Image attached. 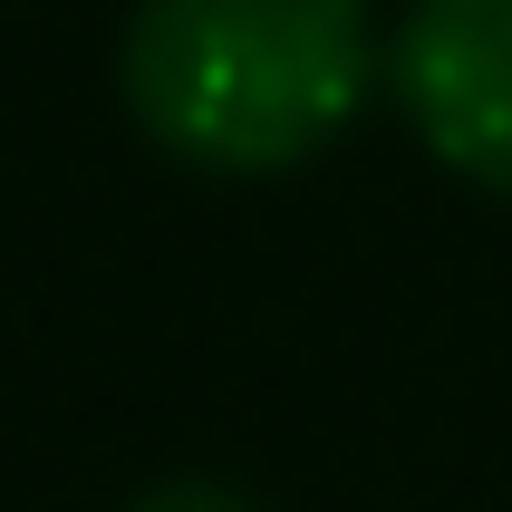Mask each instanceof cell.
<instances>
[{
  "label": "cell",
  "instance_id": "7a4b0ae2",
  "mask_svg": "<svg viewBox=\"0 0 512 512\" xmlns=\"http://www.w3.org/2000/svg\"><path fill=\"white\" fill-rule=\"evenodd\" d=\"M387 87L426 155L512 194V0H406L387 39Z\"/></svg>",
  "mask_w": 512,
  "mask_h": 512
},
{
  "label": "cell",
  "instance_id": "3957f363",
  "mask_svg": "<svg viewBox=\"0 0 512 512\" xmlns=\"http://www.w3.org/2000/svg\"><path fill=\"white\" fill-rule=\"evenodd\" d=\"M126 512H261L242 484H223V474H165V484H145Z\"/></svg>",
  "mask_w": 512,
  "mask_h": 512
},
{
  "label": "cell",
  "instance_id": "6da1fadb",
  "mask_svg": "<svg viewBox=\"0 0 512 512\" xmlns=\"http://www.w3.org/2000/svg\"><path fill=\"white\" fill-rule=\"evenodd\" d=\"M116 87L174 165L281 174L368 107L377 29L368 0H136Z\"/></svg>",
  "mask_w": 512,
  "mask_h": 512
}]
</instances>
